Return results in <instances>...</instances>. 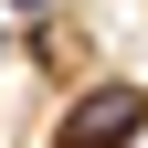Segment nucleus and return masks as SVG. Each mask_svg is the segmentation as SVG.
Returning <instances> with one entry per match:
<instances>
[{"instance_id": "obj_2", "label": "nucleus", "mask_w": 148, "mask_h": 148, "mask_svg": "<svg viewBox=\"0 0 148 148\" xmlns=\"http://www.w3.org/2000/svg\"><path fill=\"white\" fill-rule=\"evenodd\" d=\"M32 11H42V0H0V21H32Z\"/></svg>"}, {"instance_id": "obj_1", "label": "nucleus", "mask_w": 148, "mask_h": 148, "mask_svg": "<svg viewBox=\"0 0 148 148\" xmlns=\"http://www.w3.org/2000/svg\"><path fill=\"white\" fill-rule=\"evenodd\" d=\"M138 127H148V95H138V85H95V95H74V106H64L53 148H127Z\"/></svg>"}]
</instances>
